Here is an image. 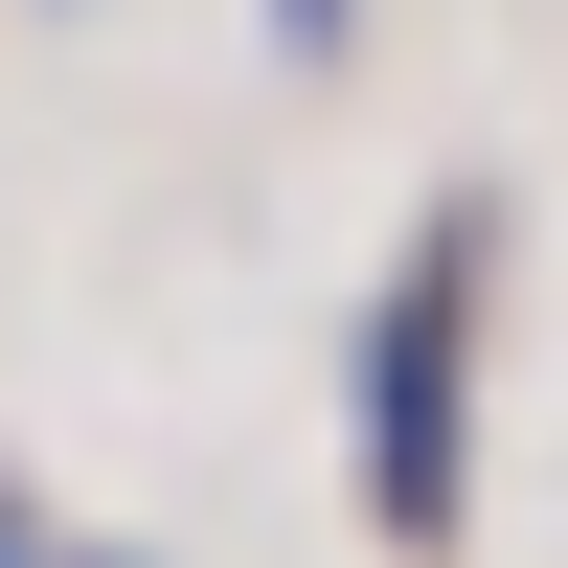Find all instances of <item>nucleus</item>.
Here are the masks:
<instances>
[{
  "label": "nucleus",
  "instance_id": "1",
  "mask_svg": "<svg viewBox=\"0 0 568 568\" xmlns=\"http://www.w3.org/2000/svg\"><path fill=\"white\" fill-rule=\"evenodd\" d=\"M455 500H478V227H433L364 296V524L455 546Z\"/></svg>",
  "mask_w": 568,
  "mask_h": 568
},
{
  "label": "nucleus",
  "instance_id": "2",
  "mask_svg": "<svg viewBox=\"0 0 568 568\" xmlns=\"http://www.w3.org/2000/svg\"><path fill=\"white\" fill-rule=\"evenodd\" d=\"M273 45H342V0H273Z\"/></svg>",
  "mask_w": 568,
  "mask_h": 568
},
{
  "label": "nucleus",
  "instance_id": "3",
  "mask_svg": "<svg viewBox=\"0 0 568 568\" xmlns=\"http://www.w3.org/2000/svg\"><path fill=\"white\" fill-rule=\"evenodd\" d=\"M0 568H23V546H0Z\"/></svg>",
  "mask_w": 568,
  "mask_h": 568
}]
</instances>
